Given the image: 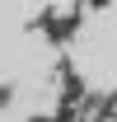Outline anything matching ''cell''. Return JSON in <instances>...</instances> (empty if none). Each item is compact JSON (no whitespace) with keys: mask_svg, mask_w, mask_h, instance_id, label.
I'll return each mask as SVG.
<instances>
[{"mask_svg":"<svg viewBox=\"0 0 117 122\" xmlns=\"http://www.w3.org/2000/svg\"><path fill=\"white\" fill-rule=\"evenodd\" d=\"M10 99H14V89H10V85H0V108H10Z\"/></svg>","mask_w":117,"mask_h":122,"instance_id":"6da1fadb","label":"cell"}]
</instances>
